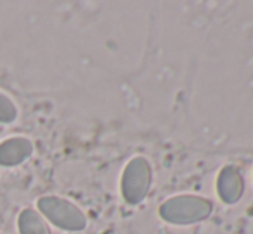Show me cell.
Here are the masks:
<instances>
[{
  "mask_svg": "<svg viewBox=\"0 0 253 234\" xmlns=\"http://www.w3.org/2000/svg\"><path fill=\"white\" fill-rule=\"evenodd\" d=\"M153 181L150 162L145 157H133L121 177V195L127 205H140L148 196Z\"/></svg>",
  "mask_w": 253,
  "mask_h": 234,
  "instance_id": "cell-3",
  "label": "cell"
},
{
  "mask_svg": "<svg viewBox=\"0 0 253 234\" xmlns=\"http://www.w3.org/2000/svg\"><path fill=\"white\" fill-rule=\"evenodd\" d=\"M37 205L42 217L47 219L50 224L62 229V231L80 233L88 224L86 215L83 214V210L80 207H76L73 201L66 200V198L47 195V196L38 198Z\"/></svg>",
  "mask_w": 253,
  "mask_h": 234,
  "instance_id": "cell-2",
  "label": "cell"
},
{
  "mask_svg": "<svg viewBox=\"0 0 253 234\" xmlns=\"http://www.w3.org/2000/svg\"><path fill=\"white\" fill-rule=\"evenodd\" d=\"M19 234H52L47 221L35 208H24L17 217Z\"/></svg>",
  "mask_w": 253,
  "mask_h": 234,
  "instance_id": "cell-6",
  "label": "cell"
},
{
  "mask_svg": "<svg viewBox=\"0 0 253 234\" xmlns=\"http://www.w3.org/2000/svg\"><path fill=\"white\" fill-rule=\"evenodd\" d=\"M17 119V107L7 95L0 93V122L10 124Z\"/></svg>",
  "mask_w": 253,
  "mask_h": 234,
  "instance_id": "cell-7",
  "label": "cell"
},
{
  "mask_svg": "<svg viewBox=\"0 0 253 234\" xmlns=\"http://www.w3.org/2000/svg\"><path fill=\"white\" fill-rule=\"evenodd\" d=\"M245 193V179L236 165H224L217 176V195L226 205H236Z\"/></svg>",
  "mask_w": 253,
  "mask_h": 234,
  "instance_id": "cell-4",
  "label": "cell"
},
{
  "mask_svg": "<svg viewBox=\"0 0 253 234\" xmlns=\"http://www.w3.org/2000/svg\"><path fill=\"white\" fill-rule=\"evenodd\" d=\"M213 205L209 198L198 195H177L160 205L159 215L162 221L172 226H190L210 217Z\"/></svg>",
  "mask_w": 253,
  "mask_h": 234,
  "instance_id": "cell-1",
  "label": "cell"
},
{
  "mask_svg": "<svg viewBox=\"0 0 253 234\" xmlns=\"http://www.w3.org/2000/svg\"><path fill=\"white\" fill-rule=\"evenodd\" d=\"M33 155V143L24 136L7 138L0 143V165L16 167Z\"/></svg>",
  "mask_w": 253,
  "mask_h": 234,
  "instance_id": "cell-5",
  "label": "cell"
}]
</instances>
